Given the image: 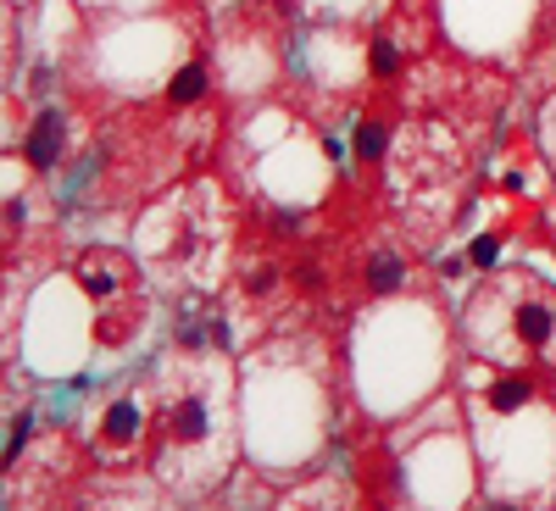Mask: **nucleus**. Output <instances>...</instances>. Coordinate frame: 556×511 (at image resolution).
<instances>
[{
    "label": "nucleus",
    "mask_w": 556,
    "mask_h": 511,
    "mask_svg": "<svg viewBox=\"0 0 556 511\" xmlns=\"http://www.w3.org/2000/svg\"><path fill=\"white\" fill-rule=\"evenodd\" d=\"M146 439V411H139V400H112L106 417H101V445L106 450H128Z\"/></svg>",
    "instance_id": "4"
},
{
    "label": "nucleus",
    "mask_w": 556,
    "mask_h": 511,
    "mask_svg": "<svg viewBox=\"0 0 556 511\" xmlns=\"http://www.w3.org/2000/svg\"><path fill=\"white\" fill-rule=\"evenodd\" d=\"M401 278H406L401 256L379 251V256H374V267H367V290H374V295H390V290H401Z\"/></svg>",
    "instance_id": "8"
},
{
    "label": "nucleus",
    "mask_w": 556,
    "mask_h": 511,
    "mask_svg": "<svg viewBox=\"0 0 556 511\" xmlns=\"http://www.w3.org/2000/svg\"><path fill=\"white\" fill-rule=\"evenodd\" d=\"M501 301H506V340H513L518 350H551L556 345V306L534 290V284H523V278H513V284H501L495 290Z\"/></svg>",
    "instance_id": "2"
},
{
    "label": "nucleus",
    "mask_w": 556,
    "mask_h": 511,
    "mask_svg": "<svg viewBox=\"0 0 556 511\" xmlns=\"http://www.w3.org/2000/svg\"><path fill=\"white\" fill-rule=\"evenodd\" d=\"M356 151H362V162H379L384 156V128L379 123H362L356 128Z\"/></svg>",
    "instance_id": "9"
},
{
    "label": "nucleus",
    "mask_w": 556,
    "mask_h": 511,
    "mask_svg": "<svg viewBox=\"0 0 556 511\" xmlns=\"http://www.w3.org/2000/svg\"><path fill=\"white\" fill-rule=\"evenodd\" d=\"M206 84H212V78H206V67H201V62H190V67H184V73L167 84V101H173V106H195V101L206 95Z\"/></svg>",
    "instance_id": "6"
},
{
    "label": "nucleus",
    "mask_w": 556,
    "mask_h": 511,
    "mask_svg": "<svg viewBox=\"0 0 556 511\" xmlns=\"http://www.w3.org/2000/svg\"><path fill=\"white\" fill-rule=\"evenodd\" d=\"M78 284L89 290V301H96V306H106V301L117 295V284H123V272H112V267H96V261H84V267H78Z\"/></svg>",
    "instance_id": "7"
},
{
    "label": "nucleus",
    "mask_w": 556,
    "mask_h": 511,
    "mask_svg": "<svg viewBox=\"0 0 556 511\" xmlns=\"http://www.w3.org/2000/svg\"><path fill=\"white\" fill-rule=\"evenodd\" d=\"M534 400V379L529 373H506V379H495V389H490V406L495 411H518V406H529Z\"/></svg>",
    "instance_id": "5"
},
{
    "label": "nucleus",
    "mask_w": 556,
    "mask_h": 511,
    "mask_svg": "<svg viewBox=\"0 0 556 511\" xmlns=\"http://www.w3.org/2000/svg\"><path fill=\"white\" fill-rule=\"evenodd\" d=\"M28 429H34V417H28V411H17V417H12V439H7V461H17V456H23Z\"/></svg>",
    "instance_id": "11"
},
{
    "label": "nucleus",
    "mask_w": 556,
    "mask_h": 511,
    "mask_svg": "<svg viewBox=\"0 0 556 511\" xmlns=\"http://www.w3.org/2000/svg\"><path fill=\"white\" fill-rule=\"evenodd\" d=\"M551 145H556V139H551Z\"/></svg>",
    "instance_id": "14"
},
{
    "label": "nucleus",
    "mask_w": 556,
    "mask_h": 511,
    "mask_svg": "<svg viewBox=\"0 0 556 511\" xmlns=\"http://www.w3.org/2000/svg\"><path fill=\"white\" fill-rule=\"evenodd\" d=\"M495 251H501V245H495V234H484V240H473V245H468V261H473V267H490V261H495Z\"/></svg>",
    "instance_id": "12"
},
{
    "label": "nucleus",
    "mask_w": 556,
    "mask_h": 511,
    "mask_svg": "<svg viewBox=\"0 0 556 511\" xmlns=\"http://www.w3.org/2000/svg\"><path fill=\"white\" fill-rule=\"evenodd\" d=\"M62 139H67V117L56 112V106H45L34 123H28V139H23V156L45 173V167H56V156H62Z\"/></svg>",
    "instance_id": "3"
},
{
    "label": "nucleus",
    "mask_w": 556,
    "mask_h": 511,
    "mask_svg": "<svg viewBox=\"0 0 556 511\" xmlns=\"http://www.w3.org/2000/svg\"><path fill=\"white\" fill-rule=\"evenodd\" d=\"M156 473L173 484L190 478H223L235 456V429H228V379L212 367L162 384V417H156Z\"/></svg>",
    "instance_id": "1"
},
{
    "label": "nucleus",
    "mask_w": 556,
    "mask_h": 511,
    "mask_svg": "<svg viewBox=\"0 0 556 511\" xmlns=\"http://www.w3.org/2000/svg\"><path fill=\"white\" fill-rule=\"evenodd\" d=\"M395 73H401V51L390 39H379L374 44V78H395Z\"/></svg>",
    "instance_id": "10"
},
{
    "label": "nucleus",
    "mask_w": 556,
    "mask_h": 511,
    "mask_svg": "<svg viewBox=\"0 0 556 511\" xmlns=\"http://www.w3.org/2000/svg\"><path fill=\"white\" fill-rule=\"evenodd\" d=\"M273 284H278V272H273V267H256V272H245V290H251V295H267Z\"/></svg>",
    "instance_id": "13"
}]
</instances>
